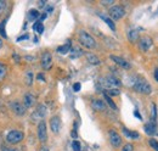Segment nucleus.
Returning <instances> with one entry per match:
<instances>
[{"mask_svg": "<svg viewBox=\"0 0 158 151\" xmlns=\"http://www.w3.org/2000/svg\"><path fill=\"white\" fill-rule=\"evenodd\" d=\"M113 2H114L113 0H102L101 1L102 5H112V6H113Z\"/></svg>", "mask_w": 158, "mask_h": 151, "instance_id": "72a5a7b5", "label": "nucleus"}, {"mask_svg": "<svg viewBox=\"0 0 158 151\" xmlns=\"http://www.w3.org/2000/svg\"><path fill=\"white\" fill-rule=\"evenodd\" d=\"M38 139L40 143H45L48 140V129L46 123L44 121H40L38 124Z\"/></svg>", "mask_w": 158, "mask_h": 151, "instance_id": "0eeeda50", "label": "nucleus"}, {"mask_svg": "<svg viewBox=\"0 0 158 151\" xmlns=\"http://www.w3.org/2000/svg\"><path fill=\"white\" fill-rule=\"evenodd\" d=\"M156 119H157V106L155 102L151 104V122L156 123Z\"/></svg>", "mask_w": 158, "mask_h": 151, "instance_id": "4be33fe9", "label": "nucleus"}, {"mask_svg": "<svg viewBox=\"0 0 158 151\" xmlns=\"http://www.w3.org/2000/svg\"><path fill=\"white\" fill-rule=\"evenodd\" d=\"M14 58H16V62H20V57L17 54H14Z\"/></svg>", "mask_w": 158, "mask_h": 151, "instance_id": "a18cd8bd", "label": "nucleus"}, {"mask_svg": "<svg viewBox=\"0 0 158 151\" xmlns=\"http://www.w3.org/2000/svg\"><path fill=\"white\" fill-rule=\"evenodd\" d=\"M99 16L103 19V21H105V23H106V24H107V26H108V27H110V28H111L113 32L116 31V24H114V22L110 19V17H107V16H105V15H102V14H100Z\"/></svg>", "mask_w": 158, "mask_h": 151, "instance_id": "aec40b11", "label": "nucleus"}, {"mask_svg": "<svg viewBox=\"0 0 158 151\" xmlns=\"http://www.w3.org/2000/svg\"><path fill=\"white\" fill-rule=\"evenodd\" d=\"M33 29H34L38 34H41V33L44 32V26H43V23H41V22L37 21V22L33 24Z\"/></svg>", "mask_w": 158, "mask_h": 151, "instance_id": "393cba45", "label": "nucleus"}, {"mask_svg": "<svg viewBox=\"0 0 158 151\" xmlns=\"http://www.w3.org/2000/svg\"><path fill=\"white\" fill-rule=\"evenodd\" d=\"M110 57H111V60H112L114 63H117L122 68H124V70H130V68H131V65H130L127 60H124L123 57L116 56V55H111Z\"/></svg>", "mask_w": 158, "mask_h": 151, "instance_id": "f8f14e48", "label": "nucleus"}, {"mask_svg": "<svg viewBox=\"0 0 158 151\" xmlns=\"http://www.w3.org/2000/svg\"><path fill=\"white\" fill-rule=\"evenodd\" d=\"M72 148H73L74 151H80V143L77 141V140H74V141L72 143Z\"/></svg>", "mask_w": 158, "mask_h": 151, "instance_id": "473e14b6", "label": "nucleus"}, {"mask_svg": "<svg viewBox=\"0 0 158 151\" xmlns=\"http://www.w3.org/2000/svg\"><path fill=\"white\" fill-rule=\"evenodd\" d=\"M79 43H80L83 46L88 48V49H94V48H96V41H95V39L91 37L86 31H84V29L79 31Z\"/></svg>", "mask_w": 158, "mask_h": 151, "instance_id": "f03ea898", "label": "nucleus"}, {"mask_svg": "<svg viewBox=\"0 0 158 151\" xmlns=\"http://www.w3.org/2000/svg\"><path fill=\"white\" fill-rule=\"evenodd\" d=\"M37 78H38L39 80H45V79H44V75H43V73H39V75L37 76Z\"/></svg>", "mask_w": 158, "mask_h": 151, "instance_id": "a19ab883", "label": "nucleus"}, {"mask_svg": "<svg viewBox=\"0 0 158 151\" xmlns=\"http://www.w3.org/2000/svg\"><path fill=\"white\" fill-rule=\"evenodd\" d=\"M46 12H48V14H51V12H52V7H51V6H49V7L46 9Z\"/></svg>", "mask_w": 158, "mask_h": 151, "instance_id": "c03bdc74", "label": "nucleus"}, {"mask_svg": "<svg viewBox=\"0 0 158 151\" xmlns=\"http://www.w3.org/2000/svg\"><path fill=\"white\" fill-rule=\"evenodd\" d=\"M134 114H135V116H136V117H138L139 119H142V117H141V114H140V113H139V111H138V110H136V111H134Z\"/></svg>", "mask_w": 158, "mask_h": 151, "instance_id": "ea45409f", "label": "nucleus"}, {"mask_svg": "<svg viewBox=\"0 0 158 151\" xmlns=\"http://www.w3.org/2000/svg\"><path fill=\"white\" fill-rule=\"evenodd\" d=\"M122 151H134V145L130 144V143H128V144H125V145L122 148Z\"/></svg>", "mask_w": 158, "mask_h": 151, "instance_id": "7c9ffc66", "label": "nucleus"}, {"mask_svg": "<svg viewBox=\"0 0 158 151\" xmlns=\"http://www.w3.org/2000/svg\"><path fill=\"white\" fill-rule=\"evenodd\" d=\"M1 46H2V40L0 39V48H1Z\"/></svg>", "mask_w": 158, "mask_h": 151, "instance_id": "09e8293b", "label": "nucleus"}, {"mask_svg": "<svg viewBox=\"0 0 158 151\" xmlns=\"http://www.w3.org/2000/svg\"><path fill=\"white\" fill-rule=\"evenodd\" d=\"M46 19V14H43L41 16H40V19H39V22H41V21H44V19Z\"/></svg>", "mask_w": 158, "mask_h": 151, "instance_id": "37998d69", "label": "nucleus"}, {"mask_svg": "<svg viewBox=\"0 0 158 151\" xmlns=\"http://www.w3.org/2000/svg\"><path fill=\"white\" fill-rule=\"evenodd\" d=\"M10 109L19 116H23L26 113V106L23 104H21L19 101H12L10 104Z\"/></svg>", "mask_w": 158, "mask_h": 151, "instance_id": "9d476101", "label": "nucleus"}, {"mask_svg": "<svg viewBox=\"0 0 158 151\" xmlns=\"http://www.w3.org/2000/svg\"><path fill=\"white\" fill-rule=\"evenodd\" d=\"M108 15L111 16V19L118 21L125 16V9L122 5H113L108 10Z\"/></svg>", "mask_w": 158, "mask_h": 151, "instance_id": "7ed1b4c3", "label": "nucleus"}, {"mask_svg": "<svg viewBox=\"0 0 158 151\" xmlns=\"http://www.w3.org/2000/svg\"><path fill=\"white\" fill-rule=\"evenodd\" d=\"M28 17H29V19H37L39 17V11L38 10H31Z\"/></svg>", "mask_w": 158, "mask_h": 151, "instance_id": "a878e982", "label": "nucleus"}, {"mask_svg": "<svg viewBox=\"0 0 158 151\" xmlns=\"http://www.w3.org/2000/svg\"><path fill=\"white\" fill-rule=\"evenodd\" d=\"M138 41H139V48H140L141 51H148V49H150V48L152 46V44H153L152 38L148 37V36L141 37Z\"/></svg>", "mask_w": 158, "mask_h": 151, "instance_id": "423d86ee", "label": "nucleus"}, {"mask_svg": "<svg viewBox=\"0 0 158 151\" xmlns=\"http://www.w3.org/2000/svg\"><path fill=\"white\" fill-rule=\"evenodd\" d=\"M122 132L123 134L125 135V138H128V139H139L140 138V134L138 132H134V131H129L128 128H125V127H123L122 128Z\"/></svg>", "mask_w": 158, "mask_h": 151, "instance_id": "a211bd4d", "label": "nucleus"}, {"mask_svg": "<svg viewBox=\"0 0 158 151\" xmlns=\"http://www.w3.org/2000/svg\"><path fill=\"white\" fill-rule=\"evenodd\" d=\"M6 70H7L6 66L0 63V80H2V79L5 78V76H6Z\"/></svg>", "mask_w": 158, "mask_h": 151, "instance_id": "cd10ccee", "label": "nucleus"}, {"mask_svg": "<svg viewBox=\"0 0 158 151\" xmlns=\"http://www.w3.org/2000/svg\"><path fill=\"white\" fill-rule=\"evenodd\" d=\"M108 135H110V143H111V145L113 148L117 149L122 145V136L116 131H110Z\"/></svg>", "mask_w": 158, "mask_h": 151, "instance_id": "6e6552de", "label": "nucleus"}, {"mask_svg": "<svg viewBox=\"0 0 158 151\" xmlns=\"http://www.w3.org/2000/svg\"><path fill=\"white\" fill-rule=\"evenodd\" d=\"M24 58H27L28 61H33V60H34V57H33V56H26Z\"/></svg>", "mask_w": 158, "mask_h": 151, "instance_id": "49530a36", "label": "nucleus"}, {"mask_svg": "<svg viewBox=\"0 0 158 151\" xmlns=\"http://www.w3.org/2000/svg\"><path fill=\"white\" fill-rule=\"evenodd\" d=\"M103 93L107 94L108 96H117V95L120 94V90L117 88H110V89H106Z\"/></svg>", "mask_w": 158, "mask_h": 151, "instance_id": "b1692460", "label": "nucleus"}, {"mask_svg": "<svg viewBox=\"0 0 158 151\" xmlns=\"http://www.w3.org/2000/svg\"><path fill=\"white\" fill-rule=\"evenodd\" d=\"M73 90H74V92H79V90H80V83H74Z\"/></svg>", "mask_w": 158, "mask_h": 151, "instance_id": "f704fd0d", "label": "nucleus"}, {"mask_svg": "<svg viewBox=\"0 0 158 151\" xmlns=\"http://www.w3.org/2000/svg\"><path fill=\"white\" fill-rule=\"evenodd\" d=\"M50 128L52 133L57 134L61 129V119H60L59 116H54L52 118H50Z\"/></svg>", "mask_w": 158, "mask_h": 151, "instance_id": "ddd939ff", "label": "nucleus"}, {"mask_svg": "<svg viewBox=\"0 0 158 151\" xmlns=\"http://www.w3.org/2000/svg\"><path fill=\"white\" fill-rule=\"evenodd\" d=\"M4 26H5V21H1L0 22V34L2 36V37H7L6 36V32H5V28H4Z\"/></svg>", "mask_w": 158, "mask_h": 151, "instance_id": "2f4dec72", "label": "nucleus"}, {"mask_svg": "<svg viewBox=\"0 0 158 151\" xmlns=\"http://www.w3.org/2000/svg\"><path fill=\"white\" fill-rule=\"evenodd\" d=\"M153 77H155V79L158 82V68H155V72H153Z\"/></svg>", "mask_w": 158, "mask_h": 151, "instance_id": "e433bc0d", "label": "nucleus"}, {"mask_svg": "<svg viewBox=\"0 0 158 151\" xmlns=\"http://www.w3.org/2000/svg\"><path fill=\"white\" fill-rule=\"evenodd\" d=\"M29 38V36L28 34H24V36H21L19 39H17V41H22V40H24V39H28Z\"/></svg>", "mask_w": 158, "mask_h": 151, "instance_id": "c9c22d12", "label": "nucleus"}, {"mask_svg": "<svg viewBox=\"0 0 158 151\" xmlns=\"http://www.w3.org/2000/svg\"><path fill=\"white\" fill-rule=\"evenodd\" d=\"M71 135H72V138H77V136H78V134H77V131H76V129H74V131H72Z\"/></svg>", "mask_w": 158, "mask_h": 151, "instance_id": "4c0bfd02", "label": "nucleus"}, {"mask_svg": "<svg viewBox=\"0 0 158 151\" xmlns=\"http://www.w3.org/2000/svg\"><path fill=\"white\" fill-rule=\"evenodd\" d=\"M69 50H71V41H68L67 44L61 45V46L57 48V53H59V54H62V55L68 54V53H69Z\"/></svg>", "mask_w": 158, "mask_h": 151, "instance_id": "412c9836", "label": "nucleus"}, {"mask_svg": "<svg viewBox=\"0 0 158 151\" xmlns=\"http://www.w3.org/2000/svg\"><path fill=\"white\" fill-rule=\"evenodd\" d=\"M148 144H150V146H151L155 151H158V141L156 140V139H153V138L150 139V140H148Z\"/></svg>", "mask_w": 158, "mask_h": 151, "instance_id": "bb28decb", "label": "nucleus"}, {"mask_svg": "<svg viewBox=\"0 0 158 151\" xmlns=\"http://www.w3.org/2000/svg\"><path fill=\"white\" fill-rule=\"evenodd\" d=\"M23 101H24V106H26V109H27V107H32V106H34V102H35L34 95L31 94V93L24 94V96H23Z\"/></svg>", "mask_w": 158, "mask_h": 151, "instance_id": "dca6fc26", "label": "nucleus"}, {"mask_svg": "<svg viewBox=\"0 0 158 151\" xmlns=\"http://www.w3.org/2000/svg\"><path fill=\"white\" fill-rule=\"evenodd\" d=\"M46 114H48V109H46V106L43 105V104H40V105H38V109H37L35 113L32 114V118L35 119V117H38V119H41V118H44Z\"/></svg>", "mask_w": 158, "mask_h": 151, "instance_id": "4468645a", "label": "nucleus"}, {"mask_svg": "<svg viewBox=\"0 0 158 151\" xmlns=\"http://www.w3.org/2000/svg\"><path fill=\"white\" fill-rule=\"evenodd\" d=\"M51 66H52V55L46 51L41 56V67L44 70H50Z\"/></svg>", "mask_w": 158, "mask_h": 151, "instance_id": "1a4fd4ad", "label": "nucleus"}, {"mask_svg": "<svg viewBox=\"0 0 158 151\" xmlns=\"http://www.w3.org/2000/svg\"><path fill=\"white\" fill-rule=\"evenodd\" d=\"M133 89L136 93H140V94H143V95H150L152 93L151 84L145 78H141V77L134 79V82H133Z\"/></svg>", "mask_w": 158, "mask_h": 151, "instance_id": "f257e3e1", "label": "nucleus"}, {"mask_svg": "<svg viewBox=\"0 0 158 151\" xmlns=\"http://www.w3.org/2000/svg\"><path fill=\"white\" fill-rule=\"evenodd\" d=\"M6 7H7V2L4 1V0H0V15H2L5 12Z\"/></svg>", "mask_w": 158, "mask_h": 151, "instance_id": "c756f323", "label": "nucleus"}, {"mask_svg": "<svg viewBox=\"0 0 158 151\" xmlns=\"http://www.w3.org/2000/svg\"><path fill=\"white\" fill-rule=\"evenodd\" d=\"M24 139V134L21 131H17V129H14V131H10L6 135V140L7 143L15 145V144H19L22 140Z\"/></svg>", "mask_w": 158, "mask_h": 151, "instance_id": "20e7f679", "label": "nucleus"}, {"mask_svg": "<svg viewBox=\"0 0 158 151\" xmlns=\"http://www.w3.org/2000/svg\"><path fill=\"white\" fill-rule=\"evenodd\" d=\"M128 40L130 41V43H135V41H138L139 39H140V34H139V31L138 29H129L128 31Z\"/></svg>", "mask_w": 158, "mask_h": 151, "instance_id": "f3484780", "label": "nucleus"}, {"mask_svg": "<svg viewBox=\"0 0 158 151\" xmlns=\"http://www.w3.org/2000/svg\"><path fill=\"white\" fill-rule=\"evenodd\" d=\"M91 109H93L94 111L102 112V111H105V110L107 109V106H106V102H105L103 100H101V99H94V100L91 101Z\"/></svg>", "mask_w": 158, "mask_h": 151, "instance_id": "9b49d317", "label": "nucleus"}, {"mask_svg": "<svg viewBox=\"0 0 158 151\" xmlns=\"http://www.w3.org/2000/svg\"><path fill=\"white\" fill-rule=\"evenodd\" d=\"M44 5H45V1H44V0H40V1H39V6H44Z\"/></svg>", "mask_w": 158, "mask_h": 151, "instance_id": "de8ad7c7", "label": "nucleus"}, {"mask_svg": "<svg viewBox=\"0 0 158 151\" xmlns=\"http://www.w3.org/2000/svg\"><path fill=\"white\" fill-rule=\"evenodd\" d=\"M103 96H105L106 102H107V104L111 106V109H112V110H114V111H117V105L114 104V101L112 100V97H111V96H108L107 94H105V93H103Z\"/></svg>", "mask_w": 158, "mask_h": 151, "instance_id": "5701e85b", "label": "nucleus"}, {"mask_svg": "<svg viewBox=\"0 0 158 151\" xmlns=\"http://www.w3.org/2000/svg\"><path fill=\"white\" fill-rule=\"evenodd\" d=\"M85 56H86V60H88V62H89V63H91V65H100V62H101V60H100L99 57L96 56L95 54L88 53Z\"/></svg>", "mask_w": 158, "mask_h": 151, "instance_id": "6ab92c4d", "label": "nucleus"}, {"mask_svg": "<svg viewBox=\"0 0 158 151\" xmlns=\"http://www.w3.org/2000/svg\"><path fill=\"white\" fill-rule=\"evenodd\" d=\"M2 151H17L16 149H14V148H4Z\"/></svg>", "mask_w": 158, "mask_h": 151, "instance_id": "58836bf2", "label": "nucleus"}, {"mask_svg": "<svg viewBox=\"0 0 158 151\" xmlns=\"http://www.w3.org/2000/svg\"><path fill=\"white\" fill-rule=\"evenodd\" d=\"M26 83L28 85H32V83H33V73L32 72H27L26 73Z\"/></svg>", "mask_w": 158, "mask_h": 151, "instance_id": "c85d7f7f", "label": "nucleus"}, {"mask_svg": "<svg viewBox=\"0 0 158 151\" xmlns=\"http://www.w3.org/2000/svg\"><path fill=\"white\" fill-rule=\"evenodd\" d=\"M143 129H145V133H146L147 135H150V136H153V135H156V133H157L156 123H153V122H151V121L143 126Z\"/></svg>", "mask_w": 158, "mask_h": 151, "instance_id": "2eb2a0df", "label": "nucleus"}, {"mask_svg": "<svg viewBox=\"0 0 158 151\" xmlns=\"http://www.w3.org/2000/svg\"><path fill=\"white\" fill-rule=\"evenodd\" d=\"M101 83H103L105 88L106 89H110V88H118L122 85V82L119 80L117 77L114 76H107L106 78L101 79Z\"/></svg>", "mask_w": 158, "mask_h": 151, "instance_id": "39448f33", "label": "nucleus"}, {"mask_svg": "<svg viewBox=\"0 0 158 151\" xmlns=\"http://www.w3.org/2000/svg\"><path fill=\"white\" fill-rule=\"evenodd\" d=\"M40 151H50V150H49V148H48V146H45V145H43V146L40 148Z\"/></svg>", "mask_w": 158, "mask_h": 151, "instance_id": "79ce46f5", "label": "nucleus"}]
</instances>
